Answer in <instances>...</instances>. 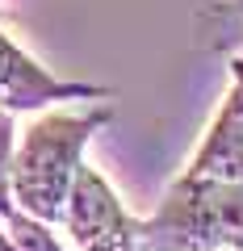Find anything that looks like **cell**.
<instances>
[{"label":"cell","instance_id":"cell-1","mask_svg":"<svg viewBox=\"0 0 243 251\" xmlns=\"http://www.w3.org/2000/svg\"><path fill=\"white\" fill-rule=\"evenodd\" d=\"M109 122H113L109 105L54 109V113L38 117L17 143V168H13L17 209L42 218V222H63L72 184L84 168V147Z\"/></svg>","mask_w":243,"mask_h":251},{"label":"cell","instance_id":"cell-2","mask_svg":"<svg viewBox=\"0 0 243 251\" xmlns=\"http://www.w3.org/2000/svg\"><path fill=\"white\" fill-rule=\"evenodd\" d=\"M138 251H243V180L180 172L138 218Z\"/></svg>","mask_w":243,"mask_h":251},{"label":"cell","instance_id":"cell-3","mask_svg":"<svg viewBox=\"0 0 243 251\" xmlns=\"http://www.w3.org/2000/svg\"><path fill=\"white\" fill-rule=\"evenodd\" d=\"M63 230L76 251H138V218L126 214L109 180L84 163L63 209Z\"/></svg>","mask_w":243,"mask_h":251},{"label":"cell","instance_id":"cell-4","mask_svg":"<svg viewBox=\"0 0 243 251\" xmlns=\"http://www.w3.org/2000/svg\"><path fill=\"white\" fill-rule=\"evenodd\" d=\"M109 88L101 84H80V80H59L13 42L0 29V109L13 113H34L46 105H63V100H105Z\"/></svg>","mask_w":243,"mask_h":251},{"label":"cell","instance_id":"cell-5","mask_svg":"<svg viewBox=\"0 0 243 251\" xmlns=\"http://www.w3.org/2000/svg\"><path fill=\"white\" fill-rule=\"evenodd\" d=\"M185 172L243 180V46L231 59V88H226V97H222V109L214 113V122H210L206 138H201L197 155L189 159Z\"/></svg>","mask_w":243,"mask_h":251},{"label":"cell","instance_id":"cell-6","mask_svg":"<svg viewBox=\"0 0 243 251\" xmlns=\"http://www.w3.org/2000/svg\"><path fill=\"white\" fill-rule=\"evenodd\" d=\"M13 168H17V122H13V109H0V222H9L17 214Z\"/></svg>","mask_w":243,"mask_h":251},{"label":"cell","instance_id":"cell-7","mask_svg":"<svg viewBox=\"0 0 243 251\" xmlns=\"http://www.w3.org/2000/svg\"><path fill=\"white\" fill-rule=\"evenodd\" d=\"M4 226H9L13 247H17V251H76V247H67V243H59V239L51 234V222L26 214V209H17Z\"/></svg>","mask_w":243,"mask_h":251},{"label":"cell","instance_id":"cell-8","mask_svg":"<svg viewBox=\"0 0 243 251\" xmlns=\"http://www.w3.org/2000/svg\"><path fill=\"white\" fill-rule=\"evenodd\" d=\"M0 251H17V247H13V234H9V226H4V222H0Z\"/></svg>","mask_w":243,"mask_h":251},{"label":"cell","instance_id":"cell-9","mask_svg":"<svg viewBox=\"0 0 243 251\" xmlns=\"http://www.w3.org/2000/svg\"><path fill=\"white\" fill-rule=\"evenodd\" d=\"M222 4H226V9H231V13H235V17H239V21H243V0H222Z\"/></svg>","mask_w":243,"mask_h":251}]
</instances>
